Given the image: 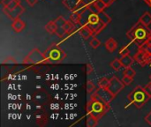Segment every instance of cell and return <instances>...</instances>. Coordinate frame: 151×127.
Here are the masks:
<instances>
[{"instance_id": "cell-5", "label": "cell", "mask_w": 151, "mask_h": 127, "mask_svg": "<svg viewBox=\"0 0 151 127\" xmlns=\"http://www.w3.org/2000/svg\"><path fill=\"white\" fill-rule=\"evenodd\" d=\"M4 10L5 11V12H6V14L8 15V17H9L10 19H12V20L19 19V16L24 12V11H25L24 7H22L20 4L15 6L14 8H12V9H11V10H7V9H4Z\"/></svg>"}, {"instance_id": "cell-29", "label": "cell", "mask_w": 151, "mask_h": 127, "mask_svg": "<svg viewBox=\"0 0 151 127\" xmlns=\"http://www.w3.org/2000/svg\"><path fill=\"white\" fill-rule=\"evenodd\" d=\"M13 0H2V5L4 6V8H5V7H7L12 2Z\"/></svg>"}, {"instance_id": "cell-2", "label": "cell", "mask_w": 151, "mask_h": 127, "mask_svg": "<svg viewBox=\"0 0 151 127\" xmlns=\"http://www.w3.org/2000/svg\"><path fill=\"white\" fill-rule=\"evenodd\" d=\"M124 87L125 84L122 80H119L117 77H113L110 80V84L107 88L113 95H117L124 88Z\"/></svg>"}, {"instance_id": "cell-1", "label": "cell", "mask_w": 151, "mask_h": 127, "mask_svg": "<svg viewBox=\"0 0 151 127\" xmlns=\"http://www.w3.org/2000/svg\"><path fill=\"white\" fill-rule=\"evenodd\" d=\"M148 98H150V96L145 93L144 89H141L139 91L135 90L132 92V94L129 95V99L131 100V102L134 103L138 108L142 106L147 102Z\"/></svg>"}, {"instance_id": "cell-22", "label": "cell", "mask_w": 151, "mask_h": 127, "mask_svg": "<svg viewBox=\"0 0 151 127\" xmlns=\"http://www.w3.org/2000/svg\"><path fill=\"white\" fill-rule=\"evenodd\" d=\"M55 23L58 27V28H61L65 26V24L66 23V20L63 18V17H58L56 20H55Z\"/></svg>"}, {"instance_id": "cell-18", "label": "cell", "mask_w": 151, "mask_h": 127, "mask_svg": "<svg viewBox=\"0 0 151 127\" xmlns=\"http://www.w3.org/2000/svg\"><path fill=\"white\" fill-rule=\"evenodd\" d=\"M49 57L53 59V60H58L59 57H60V52L59 50H52L50 51V55H49Z\"/></svg>"}, {"instance_id": "cell-23", "label": "cell", "mask_w": 151, "mask_h": 127, "mask_svg": "<svg viewBox=\"0 0 151 127\" xmlns=\"http://www.w3.org/2000/svg\"><path fill=\"white\" fill-rule=\"evenodd\" d=\"M146 35V32L144 31V29L142 28H139L135 31V37L139 38V39H142L144 38Z\"/></svg>"}, {"instance_id": "cell-28", "label": "cell", "mask_w": 151, "mask_h": 127, "mask_svg": "<svg viewBox=\"0 0 151 127\" xmlns=\"http://www.w3.org/2000/svg\"><path fill=\"white\" fill-rule=\"evenodd\" d=\"M143 89H144L145 93H146L150 97H151V82L150 83H149Z\"/></svg>"}, {"instance_id": "cell-8", "label": "cell", "mask_w": 151, "mask_h": 127, "mask_svg": "<svg viewBox=\"0 0 151 127\" xmlns=\"http://www.w3.org/2000/svg\"><path fill=\"white\" fill-rule=\"evenodd\" d=\"M134 58L129 56V55H127V56H124V57H120V62H121V65L124 68H127V67H130L133 63H134Z\"/></svg>"}, {"instance_id": "cell-26", "label": "cell", "mask_w": 151, "mask_h": 127, "mask_svg": "<svg viewBox=\"0 0 151 127\" xmlns=\"http://www.w3.org/2000/svg\"><path fill=\"white\" fill-rule=\"evenodd\" d=\"M129 49L127 47H123L121 49V50L119 51V56L121 57H124V56H127V55H129Z\"/></svg>"}, {"instance_id": "cell-7", "label": "cell", "mask_w": 151, "mask_h": 127, "mask_svg": "<svg viewBox=\"0 0 151 127\" xmlns=\"http://www.w3.org/2000/svg\"><path fill=\"white\" fill-rule=\"evenodd\" d=\"M105 48L109 52H114L118 48V42L113 38H109L105 42Z\"/></svg>"}, {"instance_id": "cell-24", "label": "cell", "mask_w": 151, "mask_h": 127, "mask_svg": "<svg viewBox=\"0 0 151 127\" xmlns=\"http://www.w3.org/2000/svg\"><path fill=\"white\" fill-rule=\"evenodd\" d=\"M89 43H90V46L92 48H94V49H96V48H98L101 45V42L97 38H96V37L92 38V40L90 41Z\"/></svg>"}, {"instance_id": "cell-16", "label": "cell", "mask_w": 151, "mask_h": 127, "mask_svg": "<svg viewBox=\"0 0 151 127\" xmlns=\"http://www.w3.org/2000/svg\"><path fill=\"white\" fill-rule=\"evenodd\" d=\"M95 6H96V8L97 9L98 11H104V10L106 8L107 4H106V3H105L104 1H103V0H96V1L95 2Z\"/></svg>"}, {"instance_id": "cell-15", "label": "cell", "mask_w": 151, "mask_h": 127, "mask_svg": "<svg viewBox=\"0 0 151 127\" xmlns=\"http://www.w3.org/2000/svg\"><path fill=\"white\" fill-rule=\"evenodd\" d=\"M65 34H71L74 30V26L73 24V21H66L65 26L63 27Z\"/></svg>"}, {"instance_id": "cell-34", "label": "cell", "mask_w": 151, "mask_h": 127, "mask_svg": "<svg viewBox=\"0 0 151 127\" xmlns=\"http://www.w3.org/2000/svg\"><path fill=\"white\" fill-rule=\"evenodd\" d=\"M150 80H151V75H150Z\"/></svg>"}, {"instance_id": "cell-25", "label": "cell", "mask_w": 151, "mask_h": 127, "mask_svg": "<svg viewBox=\"0 0 151 127\" xmlns=\"http://www.w3.org/2000/svg\"><path fill=\"white\" fill-rule=\"evenodd\" d=\"M96 86L94 85V83H92L91 81H88V92L89 94H95L96 93Z\"/></svg>"}, {"instance_id": "cell-3", "label": "cell", "mask_w": 151, "mask_h": 127, "mask_svg": "<svg viewBox=\"0 0 151 127\" xmlns=\"http://www.w3.org/2000/svg\"><path fill=\"white\" fill-rule=\"evenodd\" d=\"M44 59V55L38 50V49H35L33 50L29 55L26 57V59L24 60V63H29V64H33V63H40Z\"/></svg>"}, {"instance_id": "cell-14", "label": "cell", "mask_w": 151, "mask_h": 127, "mask_svg": "<svg viewBox=\"0 0 151 127\" xmlns=\"http://www.w3.org/2000/svg\"><path fill=\"white\" fill-rule=\"evenodd\" d=\"M98 17H99V19H100V20L101 21H103L104 23H105V24H108V23H110L111 22V18L105 13V12H104L103 11H98Z\"/></svg>"}, {"instance_id": "cell-31", "label": "cell", "mask_w": 151, "mask_h": 127, "mask_svg": "<svg viewBox=\"0 0 151 127\" xmlns=\"http://www.w3.org/2000/svg\"><path fill=\"white\" fill-rule=\"evenodd\" d=\"M145 121L150 125V126H151V111L145 117Z\"/></svg>"}, {"instance_id": "cell-32", "label": "cell", "mask_w": 151, "mask_h": 127, "mask_svg": "<svg viewBox=\"0 0 151 127\" xmlns=\"http://www.w3.org/2000/svg\"><path fill=\"white\" fill-rule=\"evenodd\" d=\"M26 1H27V4L30 6H34L37 3V0H26Z\"/></svg>"}, {"instance_id": "cell-19", "label": "cell", "mask_w": 151, "mask_h": 127, "mask_svg": "<svg viewBox=\"0 0 151 127\" xmlns=\"http://www.w3.org/2000/svg\"><path fill=\"white\" fill-rule=\"evenodd\" d=\"M111 68H113V70L119 71V70L122 67L120 59H115V60H113V61L111 63Z\"/></svg>"}, {"instance_id": "cell-21", "label": "cell", "mask_w": 151, "mask_h": 127, "mask_svg": "<svg viewBox=\"0 0 151 127\" xmlns=\"http://www.w3.org/2000/svg\"><path fill=\"white\" fill-rule=\"evenodd\" d=\"M109 84H110V80H108L107 78H103L98 82L99 88H107Z\"/></svg>"}, {"instance_id": "cell-11", "label": "cell", "mask_w": 151, "mask_h": 127, "mask_svg": "<svg viewBox=\"0 0 151 127\" xmlns=\"http://www.w3.org/2000/svg\"><path fill=\"white\" fill-rule=\"evenodd\" d=\"M79 33H80L81 36H82L84 39L89 38V37L91 36V34H92V31H91V29H90L88 27H82V28L79 31Z\"/></svg>"}, {"instance_id": "cell-12", "label": "cell", "mask_w": 151, "mask_h": 127, "mask_svg": "<svg viewBox=\"0 0 151 127\" xmlns=\"http://www.w3.org/2000/svg\"><path fill=\"white\" fill-rule=\"evenodd\" d=\"M79 0H63V4L69 10H73L78 4Z\"/></svg>"}, {"instance_id": "cell-13", "label": "cell", "mask_w": 151, "mask_h": 127, "mask_svg": "<svg viewBox=\"0 0 151 127\" xmlns=\"http://www.w3.org/2000/svg\"><path fill=\"white\" fill-rule=\"evenodd\" d=\"M141 22H142V24H143L144 26H149L150 24L151 23V14L150 12H148V11H146L142 17H141Z\"/></svg>"}, {"instance_id": "cell-20", "label": "cell", "mask_w": 151, "mask_h": 127, "mask_svg": "<svg viewBox=\"0 0 151 127\" xmlns=\"http://www.w3.org/2000/svg\"><path fill=\"white\" fill-rule=\"evenodd\" d=\"M136 72L135 71L130 67H127V68H125V71H124V76H128V77H131V78H134L135 76Z\"/></svg>"}, {"instance_id": "cell-30", "label": "cell", "mask_w": 151, "mask_h": 127, "mask_svg": "<svg viewBox=\"0 0 151 127\" xmlns=\"http://www.w3.org/2000/svg\"><path fill=\"white\" fill-rule=\"evenodd\" d=\"M79 19H80V17H79L77 14H73V15H71V17H70V19H71V21H73V22L78 21Z\"/></svg>"}, {"instance_id": "cell-4", "label": "cell", "mask_w": 151, "mask_h": 127, "mask_svg": "<svg viewBox=\"0 0 151 127\" xmlns=\"http://www.w3.org/2000/svg\"><path fill=\"white\" fill-rule=\"evenodd\" d=\"M96 94L105 103H110L115 96L109 91L108 88H99V89L96 90Z\"/></svg>"}, {"instance_id": "cell-9", "label": "cell", "mask_w": 151, "mask_h": 127, "mask_svg": "<svg viewBox=\"0 0 151 127\" xmlns=\"http://www.w3.org/2000/svg\"><path fill=\"white\" fill-rule=\"evenodd\" d=\"M105 26H106V24L100 20L98 23L91 25V27H89V28L91 29L92 33H94V34H97V33H99L102 29H104Z\"/></svg>"}, {"instance_id": "cell-10", "label": "cell", "mask_w": 151, "mask_h": 127, "mask_svg": "<svg viewBox=\"0 0 151 127\" xmlns=\"http://www.w3.org/2000/svg\"><path fill=\"white\" fill-rule=\"evenodd\" d=\"M45 30L50 34H55L58 30V27L55 23V21H50L45 25Z\"/></svg>"}, {"instance_id": "cell-6", "label": "cell", "mask_w": 151, "mask_h": 127, "mask_svg": "<svg viewBox=\"0 0 151 127\" xmlns=\"http://www.w3.org/2000/svg\"><path fill=\"white\" fill-rule=\"evenodd\" d=\"M26 27V24L24 21H22L21 19H14L12 24V28L13 29L14 32L16 33H19L21 32Z\"/></svg>"}, {"instance_id": "cell-27", "label": "cell", "mask_w": 151, "mask_h": 127, "mask_svg": "<svg viewBox=\"0 0 151 127\" xmlns=\"http://www.w3.org/2000/svg\"><path fill=\"white\" fill-rule=\"evenodd\" d=\"M122 81L124 82V84H125L126 86H128V85H130V84L132 83L133 78L128 77V76H124V78L122 79Z\"/></svg>"}, {"instance_id": "cell-17", "label": "cell", "mask_w": 151, "mask_h": 127, "mask_svg": "<svg viewBox=\"0 0 151 127\" xmlns=\"http://www.w3.org/2000/svg\"><path fill=\"white\" fill-rule=\"evenodd\" d=\"M100 21V19L98 17V14H95V13H92L89 15V18H88V22L90 25H93V24H96Z\"/></svg>"}, {"instance_id": "cell-33", "label": "cell", "mask_w": 151, "mask_h": 127, "mask_svg": "<svg viewBox=\"0 0 151 127\" xmlns=\"http://www.w3.org/2000/svg\"><path fill=\"white\" fill-rule=\"evenodd\" d=\"M87 71H88V74L89 75L91 72H93V67L89 65V64H88V65H87Z\"/></svg>"}]
</instances>
